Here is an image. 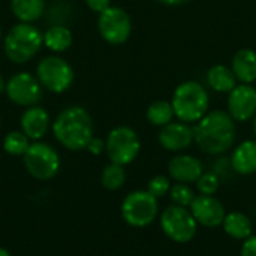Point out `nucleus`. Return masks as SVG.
<instances>
[{
  "mask_svg": "<svg viewBox=\"0 0 256 256\" xmlns=\"http://www.w3.org/2000/svg\"><path fill=\"white\" fill-rule=\"evenodd\" d=\"M195 142L198 147L212 156L228 152L236 142V122L228 111H208L194 128Z\"/></svg>",
  "mask_w": 256,
  "mask_h": 256,
  "instance_id": "1",
  "label": "nucleus"
},
{
  "mask_svg": "<svg viewBox=\"0 0 256 256\" xmlns=\"http://www.w3.org/2000/svg\"><path fill=\"white\" fill-rule=\"evenodd\" d=\"M51 128L58 144L70 152L87 148V144L94 136L92 116L80 105H72L60 111Z\"/></svg>",
  "mask_w": 256,
  "mask_h": 256,
  "instance_id": "2",
  "label": "nucleus"
},
{
  "mask_svg": "<svg viewBox=\"0 0 256 256\" xmlns=\"http://www.w3.org/2000/svg\"><path fill=\"white\" fill-rule=\"evenodd\" d=\"M174 116L177 120L194 124L198 123L207 112L210 106V96L207 88L194 80L180 82L171 99Z\"/></svg>",
  "mask_w": 256,
  "mask_h": 256,
  "instance_id": "3",
  "label": "nucleus"
},
{
  "mask_svg": "<svg viewBox=\"0 0 256 256\" xmlns=\"http://www.w3.org/2000/svg\"><path fill=\"white\" fill-rule=\"evenodd\" d=\"M44 45V33L30 22H18L4 36V54L16 64L30 62Z\"/></svg>",
  "mask_w": 256,
  "mask_h": 256,
  "instance_id": "4",
  "label": "nucleus"
},
{
  "mask_svg": "<svg viewBox=\"0 0 256 256\" xmlns=\"http://www.w3.org/2000/svg\"><path fill=\"white\" fill-rule=\"evenodd\" d=\"M27 172L40 182L51 180L60 170V156L54 147L44 141H33L22 156Z\"/></svg>",
  "mask_w": 256,
  "mask_h": 256,
  "instance_id": "5",
  "label": "nucleus"
},
{
  "mask_svg": "<svg viewBox=\"0 0 256 256\" xmlns=\"http://www.w3.org/2000/svg\"><path fill=\"white\" fill-rule=\"evenodd\" d=\"M36 78L45 90L60 94L72 86L74 69L60 56H45L36 66Z\"/></svg>",
  "mask_w": 256,
  "mask_h": 256,
  "instance_id": "6",
  "label": "nucleus"
},
{
  "mask_svg": "<svg viewBox=\"0 0 256 256\" xmlns=\"http://www.w3.org/2000/svg\"><path fill=\"white\" fill-rule=\"evenodd\" d=\"M159 213V202L147 189L134 190L122 202V216L134 228H144L154 222Z\"/></svg>",
  "mask_w": 256,
  "mask_h": 256,
  "instance_id": "7",
  "label": "nucleus"
},
{
  "mask_svg": "<svg viewBox=\"0 0 256 256\" xmlns=\"http://www.w3.org/2000/svg\"><path fill=\"white\" fill-rule=\"evenodd\" d=\"M140 150H141L140 136L129 126H117L106 136L105 152L112 164L126 166L138 158Z\"/></svg>",
  "mask_w": 256,
  "mask_h": 256,
  "instance_id": "8",
  "label": "nucleus"
},
{
  "mask_svg": "<svg viewBox=\"0 0 256 256\" xmlns=\"http://www.w3.org/2000/svg\"><path fill=\"white\" fill-rule=\"evenodd\" d=\"M160 228L170 240L189 243L196 236L198 224L189 208L172 204L160 214Z\"/></svg>",
  "mask_w": 256,
  "mask_h": 256,
  "instance_id": "9",
  "label": "nucleus"
},
{
  "mask_svg": "<svg viewBox=\"0 0 256 256\" xmlns=\"http://www.w3.org/2000/svg\"><path fill=\"white\" fill-rule=\"evenodd\" d=\"M98 30L105 42L111 45H122L130 38L132 20L123 8L110 6L99 14Z\"/></svg>",
  "mask_w": 256,
  "mask_h": 256,
  "instance_id": "10",
  "label": "nucleus"
},
{
  "mask_svg": "<svg viewBox=\"0 0 256 256\" xmlns=\"http://www.w3.org/2000/svg\"><path fill=\"white\" fill-rule=\"evenodd\" d=\"M42 86L30 72H18L6 81L4 93L18 106H34L42 99Z\"/></svg>",
  "mask_w": 256,
  "mask_h": 256,
  "instance_id": "11",
  "label": "nucleus"
},
{
  "mask_svg": "<svg viewBox=\"0 0 256 256\" xmlns=\"http://www.w3.org/2000/svg\"><path fill=\"white\" fill-rule=\"evenodd\" d=\"M226 106L234 122L252 120L256 114V88L252 84H237L228 93Z\"/></svg>",
  "mask_w": 256,
  "mask_h": 256,
  "instance_id": "12",
  "label": "nucleus"
},
{
  "mask_svg": "<svg viewBox=\"0 0 256 256\" xmlns=\"http://www.w3.org/2000/svg\"><path fill=\"white\" fill-rule=\"evenodd\" d=\"M198 225L206 228H218L226 216L224 204L214 195H196L189 207Z\"/></svg>",
  "mask_w": 256,
  "mask_h": 256,
  "instance_id": "13",
  "label": "nucleus"
},
{
  "mask_svg": "<svg viewBox=\"0 0 256 256\" xmlns=\"http://www.w3.org/2000/svg\"><path fill=\"white\" fill-rule=\"evenodd\" d=\"M159 144L168 152H182L195 141V130L190 124L183 122H171L160 128L158 135Z\"/></svg>",
  "mask_w": 256,
  "mask_h": 256,
  "instance_id": "14",
  "label": "nucleus"
},
{
  "mask_svg": "<svg viewBox=\"0 0 256 256\" xmlns=\"http://www.w3.org/2000/svg\"><path fill=\"white\" fill-rule=\"evenodd\" d=\"M202 172V162L192 154H177L168 162V174L177 183H196Z\"/></svg>",
  "mask_w": 256,
  "mask_h": 256,
  "instance_id": "15",
  "label": "nucleus"
},
{
  "mask_svg": "<svg viewBox=\"0 0 256 256\" xmlns=\"http://www.w3.org/2000/svg\"><path fill=\"white\" fill-rule=\"evenodd\" d=\"M20 124L30 141H40L50 129V114L42 106H28L22 112Z\"/></svg>",
  "mask_w": 256,
  "mask_h": 256,
  "instance_id": "16",
  "label": "nucleus"
},
{
  "mask_svg": "<svg viewBox=\"0 0 256 256\" xmlns=\"http://www.w3.org/2000/svg\"><path fill=\"white\" fill-rule=\"evenodd\" d=\"M231 69L240 84H254L256 81V51L252 48L238 50L232 56Z\"/></svg>",
  "mask_w": 256,
  "mask_h": 256,
  "instance_id": "17",
  "label": "nucleus"
},
{
  "mask_svg": "<svg viewBox=\"0 0 256 256\" xmlns=\"http://www.w3.org/2000/svg\"><path fill=\"white\" fill-rule=\"evenodd\" d=\"M231 165L237 174L250 176L256 172V140L238 144L231 154Z\"/></svg>",
  "mask_w": 256,
  "mask_h": 256,
  "instance_id": "18",
  "label": "nucleus"
},
{
  "mask_svg": "<svg viewBox=\"0 0 256 256\" xmlns=\"http://www.w3.org/2000/svg\"><path fill=\"white\" fill-rule=\"evenodd\" d=\"M224 231L234 240H248L254 234V225L249 216L240 212H231L226 213L224 219Z\"/></svg>",
  "mask_w": 256,
  "mask_h": 256,
  "instance_id": "19",
  "label": "nucleus"
},
{
  "mask_svg": "<svg viewBox=\"0 0 256 256\" xmlns=\"http://www.w3.org/2000/svg\"><path fill=\"white\" fill-rule=\"evenodd\" d=\"M207 84L218 93H230L238 81L231 68L225 64H214L207 72Z\"/></svg>",
  "mask_w": 256,
  "mask_h": 256,
  "instance_id": "20",
  "label": "nucleus"
},
{
  "mask_svg": "<svg viewBox=\"0 0 256 256\" xmlns=\"http://www.w3.org/2000/svg\"><path fill=\"white\" fill-rule=\"evenodd\" d=\"M72 32L64 24H52L44 33V45L52 52H63L72 45Z\"/></svg>",
  "mask_w": 256,
  "mask_h": 256,
  "instance_id": "21",
  "label": "nucleus"
},
{
  "mask_svg": "<svg viewBox=\"0 0 256 256\" xmlns=\"http://www.w3.org/2000/svg\"><path fill=\"white\" fill-rule=\"evenodd\" d=\"M10 10L20 22H34L45 14V0H10Z\"/></svg>",
  "mask_w": 256,
  "mask_h": 256,
  "instance_id": "22",
  "label": "nucleus"
},
{
  "mask_svg": "<svg viewBox=\"0 0 256 256\" xmlns=\"http://www.w3.org/2000/svg\"><path fill=\"white\" fill-rule=\"evenodd\" d=\"M146 116H147V120L153 126H159V128L166 126L176 117L172 105L168 100H154V102H152L148 105V108H147Z\"/></svg>",
  "mask_w": 256,
  "mask_h": 256,
  "instance_id": "23",
  "label": "nucleus"
},
{
  "mask_svg": "<svg viewBox=\"0 0 256 256\" xmlns=\"http://www.w3.org/2000/svg\"><path fill=\"white\" fill-rule=\"evenodd\" d=\"M102 186L106 190H118L123 188L126 182V170L123 165L118 164H110L104 168L102 176H100Z\"/></svg>",
  "mask_w": 256,
  "mask_h": 256,
  "instance_id": "24",
  "label": "nucleus"
},
{
  "mask_svg": "<svg viewBox=\"0 0 256 256\" xmlns=\"http://www.w3.org/2000/svg\"><path fill=\"white\" fill-rule=\"evenodd\" d=\"M30 144V138L22 130H12L3 138V150L10 156H24Z\"/></svg>",
  "mask_w": 256,
  "mask_h": 256,
  "instance_id": "25",
  "label": "nucleus"
},
{
  "mask_svg": "<svg viewBox=\"0 0 256 256\" xmlns=\"http://www.w3.org/2000/svg\"><path fill=\"white\" fill-rule=\"evenodd\" d=\"M168 195H170L171 202L174 206H180V207H186V208L190 207L192 201L196 196L194 189L189 184H186V183H176V184H172Z\"/></svg>",
  "mask_w": 256,
  "mask_h": 256,
  "instance_id": "26",
  "label": "nucleus"
},
{
  "mask_svg": "<svg viewBox=\"0 0 256 256\" xmlns=\"http://www.w3.org/2000/svg\"><path fill=\"white\" fill-rule=\"evenodd\" d=\"M220 180L214 172H202L196 180V189L200 195H214L219 190Z\"/></svg>",
  "mask_w": 256,
  "mask_h": 256,
  "instance_id": "27",
  "label": "nucleus"
},
{
  "mask_svg": "<svg viewBox=\"0 0 256 256\" xmlns=\"http://www.w3.org/2000/svg\"><path fill=\"white\" fill-rule=\"evenodd\" d=\"M171 182H170V178L166 177V176H162V174H159V176H154V177H152L150 178V182H148V184H147V190L154 196V198H162V196H165V195H168L170 194V189H171Z\"/></svg>",
  "mask_w": 256,
  "mask_h": 256,
  "instance_id": "28",
  "label": "nucleus"
},
{
  "mask_svg": "<svg viewBox=\"0 0 256 256\" xmlns=\"http://www.w3.org/2000/svg\"><path fill=\"white\" fill-rule=\"evenodd\" d=\"M86 150H88V153H92V154H94V156H99L100 153L105 152V141H104L102 138L93 136V138L90 140V142L87 144V148H86Z\"/></svg>",
  "mask_w": 256,
  "mask_h": 256,
  "instance_id": "29",
  "label": "nucleus"
},
{
  "mask_svg": "<svg viewBox=\"0 0 256 256\" xmlns=\"http://www.w3.org/2000/svg\"><path fill=\"white\" fill-rule=\"evenodd\" d=\"M84 2H86L87 8L96 14H100L111 6V0H84Z\"/></svg>",
  "mask_w": 256,
  "mask_h": 256,
  "instance_id": "30",
  "label": "nucleus"
},
{
  "mask_svg": "<svg viewBox=\"0 0 256 256\" xmlns=\"http://www.w3.org/2000/svg\"><path fill=\"white\" fill-rule=\"evenodd\" d=\"M240 256H256V236H252L248 240H244Z\"/></svg>",
  "mask_w": 256,
  "mask_h": 256,
  "instance_id": "31",
  "label": "nucleus"
},
{
  "mask_svg": "<svg viewBox=\"0 0 256 256\" xmlns=\"http://www.w3.org/2000/svg\"><path fill=\"white\" fill-rule=\"evenodd\" d=\"M156 2H159L164 6H182V4L189 3L190 0H156Z\"/></svg>",
  "mask_w": 256,
  "mask_h": 256,
  "instance_id": "32",
  "label": "nucleus"
},
{
  "mask_svg": "<svg viewBox=\"0 0 256 256\" xmlns=\"http://www.w3.org/2000/svg\"><path fill=\"white\" fill-rule=\"evenodd\" d=\"M4 88H6V81H4L3 75L0 74V93H2V92H4Z\"/></svg>",
  "mask_w": 256,
  "mask_h": 256,
  "instance_id": "33",
  "label": "nucleus"
},
{
  "mask_svg": "<svg viewBox=\"0 0 256 256\" xmlns=\"http://www.w3.org/2000/svg\"><path fill=\"white\" fill-rule=\"evenodd\" d=\"M0 256H10V254H9V250H8V249L0 248Z\"/></svg>",
  "mask_w": 256,
  "mask_h": 256,
  "instance_id": "34",
  "label": "nucleus"
},
{
  "mask_svg": "<svg viewBox=\"0 0 256 256\" xmlns=\"http://www.w3.org/2000/svg\"><path fill=\"white\" fill-rule=\"evenodd\" d=\"M252 120H254V134H255V138H256V114H255V117H254Z\"/></svg>",
  "mask_w": 256,
  "mask_h": 256,
  "instance_id": "35",
  "label": "nucleus"
},
{
  "mask_svg": "<svg viewBox=\"0 0 256 256\" xmlns=\"http://www.w3.org/2000/svg\"><path fill=\"white\" fill-rule=\"evenodd\" d=\"M0 39H2V28H0Z\"/></svg>",
  "mask_w": 256,
  "mask_h": 256,
  "instance_id": "36",
  "label": "nucleus"
}]
</instances>
